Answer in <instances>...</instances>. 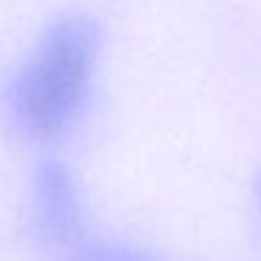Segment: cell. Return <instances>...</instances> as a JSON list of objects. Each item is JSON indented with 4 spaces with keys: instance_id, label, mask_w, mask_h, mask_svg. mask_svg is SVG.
I'll list each match as a JSON object with an SVG mask.
<instances>
[{
    "instance_id": "1",
    "label": "cell",
    "mask_w": 261,
    "mask_h": 261,
    "mask_svg": "<svg viewBox=\"0 0 261 261\" xmlns=\"http://www.w3.org/2000/svg\"><path fill=\"white\" fill-rule=\"evenodd\" d=\"M101 25L87 12H65L45 25L6 90L14 129L37 143L62 138L85 113L101 59Z\"/></svg>"
},
{
    "instance_id": "2",
    "label": "cell",
    "mask_w": 261,
    "mask_h": 261,
    "mask_svg": "<svg viewBox=\"0 0 261 261\" xmlns=\"http://www.w3.org/2000/svg\"><path fill=\"white\" fill-rule=\"evenodd\" d=\"M31 227L40 247L54 261H62L90 239L87 216L76 177L62 160L48 158L37 166L31 182Z\"/></svg>"
},
{
    "instance_id": "3",
    "label": "cell",
    "mask_w": 261,
    "mask_h": 261,
    "mask_svg": "<svg viewBox=\"0 0 261 261\" xmlns=\"http://www.w3.org/2000/svg\"><path fill=\"white\" fill-rule=\"evenodd\" d=\"M62 261H160V258H154V255L132 247V244L98 242V239L90 236L87 242H82L73 253L65 255Z\"/></svg>"
},
{
    "instance_id": "4",
    "label": "cell",
    "mask_w": 261,
    "mask_h": 261,
    "mask_svg": "<svg viewBox=\"0 0 261 261\" xmlns=\"http://www.w3.org/2000/svg\"><path fill=\"white\" fill-rule=\"evenodd\" d=\"M255 202H258V211H261V174L255 177Z\"/></svg>"
}]
</instances>
